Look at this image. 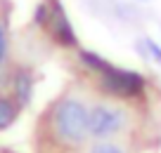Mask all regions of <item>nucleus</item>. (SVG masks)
Here are the masks:
<instances>
[{
  "mask_svg": "<svg viewBox=\"0 0 161 153\" xmlns=\"http://www.w3.org/2000/svg\"><path fill=\"white\" fill-rule=\"evenodd\" d=\"M52 132L64 146H80L90 137V109L78 99H62L52 109Z\"/></svg>",
  "mask_w": 161,
  "mask_h": 153,
  "instance_id": "nucleus-1",
  "label": "nucleus"
},
{
  "mask_svg": "<svg viewBox=\"0 0 161 153\" xmlns=\"http://www.w3.org/2000/svg\"><path fill=\"white\" fill-rule=\"evenodd\" d=\"M83 61H88V66L100 73V83L107 92L119 94V97H135L142 92V78L133 71L116 69V66L102 61L100 57L90 54V52H83Z\"/></svg>",
  "mask_w": 161,
  "mask_h": 153,
  "instance_id": "nucleus-2",
  "label": "nucleus"
},
{
  "mask_svg": "<svg viewBox=\"0 0 161 153\" xmlns=\"http://www.w3.org/2000/svg\"><path fill=\"white\" fill-rule=\"evenodd\" d=\"M123 125H126V113L119 106L95 104L90 109V137L95 139L114 137L123 130Z\"/></svg>",
  "mask_w": 161,
  "mask_h": 153,
  "instance_id": "nucleus-3",
  "label": "nucleus"
},
{
  "mask_svg": "<svg viewBox=\"0 0 161 153\" xmlns=\"http://www.w3.org/2000/svg\"><path fill=\"white\" fill-rule=\"evenodd\" d=\"M50 26H52V35H55L62 45H66V47L76 45L74 28H71L69 19H66V14H64V10H62L57 3L50 7Z\"/></svg>",
  "mask_w": 161,
  "mask_h": 153,
  "instance_id": "nucleus-4",
  "label": "nucleus"
},
{
  "mask_svg": "<svg viewBox=\"0 0 161 153\" xmlns=\"http://www.w3.org/2000/svg\"><path fill=\"white\" fill-rule=\"evenodd\" d=\"M17 118V106L7 99H0V130L10 127Z\"/></svg>",
  "mask_w": 161,
  "mask_h": 153,
  "instance_id": "nucleus-5",
  "label": "nucleus"
},
{
  "mask_svg": "<svg viewBox=\"0 0 161 153\" xmlns=\"http://www.w3.org/2000/svg\"><path fill=\"white\" fill-rule=\"evenodd\" d=\"M14 92H17V99H19L21 104H26L29 92H31V75L29 73H17V78H14Z\"/></svg>",
  "mask_w": 161,
  "mask_h": 153,
  "instance_id": "nucleus-6",
  "label": "nucleus"
},
{
  "mask_svg": "<svg viewBox=\"0 0 161 153\" xmlns=\"http://www.w3.org/2000/svg\"><path fill=\"white\" fill-rule=\"evenodd\" d=\"M88 153H126V151L121 146H116V144H111V141H97L88 148Z\"/></svg>",
  "mask_w": 161,
  "mask_h": 153,
  "instance_id": "nucleus-7",
  "label": "nucleus"
},
{
  "mask_svg": "<svg viewBox=\"0 0 161 153\" xmlns=\"http://www.w3.org/2000/svg\"><path fill=\"white\" fill-rule=\"evenodd\" d=\"M5 57H7V38H5V31L0 26V69L5 64Z\"/></svg>",
  "mask_w": 161,
  "mask_h": 153,
  "instance_id": "nucleus-8",
  "label": "nucleus"
},
{
  "mask_svg": "<svg viewBox=\"0 0 161 153\" xmlns=\"http://www.w3.org/2000/svg\"><path fill=\"white\" fill-rule=\"evenodd\" d=\"M145 47H147V52H149V54H152V57H154V59L161 64V47H159V45L152 43V40H145Z\"/></svg>",
  "mask_w": 161,
  "mask_h": 153,
  "instance_id": "nucleus-9",
  "label": "nucleus"
}]
</instances>
